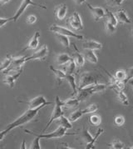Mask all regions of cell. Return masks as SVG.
Wrapping results in <instances>:
<instances>
[{
  "label": "cell",
  "instance_id": "6da1fadb",
  "mask_svg": "<svg viewBox=\"0 0 133 149\" xmlns=\"http://www.w3.org/2000/svg\"><path fill=\"white\" fill-rule=\"evenodd\" d=\"M45 106H47V104H42L41 106L36 107V108H33V109L28 108V110H27L24 113L18 118V119L13 121L12 123H10V124H8V125L7 126L6 128L3 132L5 134H7L8 132H9L11 130L14 129L15 127H18L19 126L24 125L26 123H29L31 121H33V120L34 119V118L38 114L39 111L42 109V107H45Z\"/></svg>",
  "mask_w": 133,
  "mask_h": 149
},
{
  "label": "cell",
  "instance_id": "7a4b0ae2",
  "mask_svg": "<svg viewBox=\"0 0 133 149\" xmlns=\"http://www.w3.org/2000/svg\"><path fill=\"white\" fill-rule=\"evenodd\" d=\"M107 88V85L106 84H97L90 85L87 87H85L82 89L78 90V93L76 94V97L78 99L80 102L85 101L87 98H88L92 94L96 93H100L103 92L104 90Z\"/></svg>",
  "mask_w": 133,
  "mask_h": 149
},
{
  "label": "cell",
  "instance_id": "3957f363",
  "mask_svg": "<svg viewBox=\"0 0 133 149\" xmlns=\"http://www.w3.org/2000/svg\"><path fill=\"white\" fill-rule=\"evenodd\" d=\"M102 78V75L93 72H85L79 77L78 90L82 89L85 87L98 84V80Z\"/></svg>",
  "mask_w": 133,
  "mask_h": 149
},
{
  "label": "cell",
  "instance_id": "277c9868",
  "mask_svg": "<svg viewBox=\"0 0 133 149\" xmlns=\"http://www.w3.org/2000/svg\"><path fill=\"white\" fill-rule=\"evenodd\" d=\"M25 132L29 133L31 135H34L36 137H40V138H45V139H53V138H60V137H64L66 135H77V132H71L68 133L66 132V129L59 126L54 132H50V133H44V134H37L35 132L28 131V130H25Z\"/></svg>",
  "mask_w": 133,
  "mask_h": 149
},
{
  "label": "cell",
  "instance_id": "5b68a950",
  "mask_svg": "<svg viewBox=\"0 0 133 149\" xmlns=\"http://www.w3.org/2000/svg\"><path fill=\"white\" fill-rule=\"evenodd\" d=\"M62 105H63V101H61L60 98L58 96H56L55 97V106L54 108H53V111L52 113V115H51V118L49 119L48 123H47V126L46 127L42 130V132H45L48 128L49 127V126L51 125V123L56 119H58L60 118L61 116L63 115V112H62Z\"/></svg>",
  "mask_w": 133,
  "mask_h": 149
},
{
  "label": "cell",
  "instance_id": "8992f818",
  "mask_svg": "<svg viewBox=\"0 0 133 149\" xmlns=\"http://www.w3.org/2000/svg\"><path fill=\"white\" fill-rule=\"evenodd\" d=\"M28 6H35L38 7L40 8H42V9H47V7L45 5H42V4H39V3H34L33 2V0H23L20 6L18 8V9L17 10L16 13L14 14V16L12 17V20L16 22L18 20V18L21 17V15L24 13V11L26 10V8Z\"/></svg>",
  "mask_w": 133,
  "mask_h": 149
},
{
  "label": "cell",
  "instance_id": "52a82bcc",
  "mask_svg": "<svg viewBox=\"0 0 133 149\" xmlns=\"http://www.w3.org/2000/svg\"><path fill=\"white\" fill-rule=\"evenodd\" d=\"M49 30L54 33H57V34H62V35H65L67 36V37H73V38H75L77 39H83V36L80 35V34H78L76 33H73V31L71 30L67 29L66 28H63L62 26H59V25H56V24H53L50 27Z\"/></svg>",
  "mask_w": 133,
  "mask_h": 149
},
{
  "label": "cell",
  "instance_id": "ba28073f",
  "mask_svg": "<svg viewBox=\"0 0 133 149\" xmlns=\"http://www.w3.org/2000/svg\"><path fill=\"white\" fill-rule=\"evenodd\" d=\"M27 57H21V58H13L12 57V61L10 65L8 67V68L3 72V74H8L10 72H18L23 69V65L26 63Z\"/></svg>",
  "mask_w": 133,
  "mask_h": 149
},
{
  "label": "cell",
  "instance_id": "9c48e42d",
  "mask_svg": "<svg viewBox=\"0 0 133 149\" xmlns=\"http://www.w3.org/2000/svg\"><path fill=\"white\" fill-rule=\"evenodd\" d=\"M66 25L75 31H80L83 29V24L80 14L78 12H74L73 14L66 20Z\"/></svg>",
  "mask_w": 133,
  "mask_h": 149
},
{
  "label": "cell",
  "instance_id": "30bf717a",
  "mask_svg": "<svg viewBox=\"0 0 133 149\" xmlns=\"http://www.w3.org/2000/svg\"><path fill=\"white\" fill-rule=\"evenodd\" d=\"M19 102H22V103H25L28 106V108L30 109H33V108H36V107L41 106L42 104H51L52 102H47L45 97L43 96H37L36 97L33 98L31 101L29 102H24V101H19Z\"/></svg>",
  "mask_w": 133,
  "mask_h": 149
},
{
  "label": "cell",
  "instance_id": "8fae6325",
  "mask_svg": "<svg viewBox=\"0 0 133 149\" xmlns=\"http://www.w3.org/2000/svg\"><path fill=\"white\" fill-rule=\"evenodd\" d=\"M86 4H87V8L90 9L95 21H99L100 19L106 17V10H104L103 8L91 6L90 3H88L87 2H86Z\"/></svg>",
  "mask_w": 133,
  "mask_h": 149
},
{
  "label": "cell",
  "instance_id": "7c38bea8",
  "mask_svg": "<svg viewBox=\"0 0 133 149\" xmlns=\"http://www.w3.org/2000/svg\"><path fill=\"white\" fill-rule=\"evenodd\" d=\"M48 48L47 47V45H43L42 48H40L39 50L36 51L31 57L26 58V62L33 59L45 60L46 57L48 56Z\"/></svg>",
  "mask_w": 133,
  "mask_h": 149
},
{
  "label": "cell",
  "instance_id": "4fadbf2b",
  "mask_svg": "<svg viewBox=\"0 0 133 149\" xmlns=\"http://www.w3.org/2000/svg\"><path fill=\"white\" fill-rule=\"evenodd\" d=\"M39 37H40V33L39 32H35V33L33 34V36L29 40V42H28L27 46L25 47L20 53H23L24 51H26V50H31V49H36L38 46V43H39Z\"/></svg>",
  "mask_w": 133,
  "mask_h": 149
},
{
  "label": "cell",
  "instance_id": "5bb4252c",
  "mask_svg": "<svg viewBox=\"0 0 133 149\" xmlns=\"http://www.w3.org/2000/svg\"><path fill=\"white\" fill-rule=\"evenodd\" d=\"M73 48L75 49V53L73 54V61H74L75 64H76V66H77L78 68H82V67L84 66L85 63L84 56L79 52L78 49V48H77V46H76L75 43H73Z\"/></svg>",
  "mask_w": 133,
  "mask_h": 149
},
{
  "label": "cell",
  "instance_id": "9a60e30c",
  "mask_svg": "<svg viewBox=\"0 0 133 149\" xmlns=\"http://www.w3.org/2000/svg\"><path fill=\"white\" fill-rule=\"evenodd\" d=\"M79 136H80L79 140L81 141V143H82V144H85L86 146H87V144L91 143V141H92V139H93V137L90 134L88 129H87L86 127H82V130L80 132Z\"/></svg>",
  "mask_w": 133,
  "mask_h": 149
},
{
  "label": "cell",
  "instance_id": "2e32d148",
  "mask_svg": "<svg viewBox=\"0 0 133 149\" xmlns=\"http://www.w3.org/2000/svg\"><path fill=\"white\" fill-rule=\"evenodd\" d=\"M66 11H67V7L65 3H62L57 6H56L54 9V15L57 19L62 20L66 17Z\"/></svg>",
  "mask_w": 133,
  "mask_h": 149
},
{
  "label": "cell",
  "instance_id": "e0dca14e",
  "mask_svg": "<svg viewBox=\"0 0 133 149\" xmlns=\"http://www.w3.org/2000/svg\"><path fill=\"white\" fill-rule=\"evenodd\" d=\"M114 14L117 19V22H121L122 24H132V21L128 18L125 9H123V8L118 9L117 11H116Z\"/></svg>",
  "mask_w": 133,
  "mask_h": 149
},
{
  "label": "cell",
  "instance_id": "ac0fdd59",
  "mask_svg": "<svg viewBox=\"0 0 133 149\" xmlns=\"http://www.w3.org/2000/svg\"><path fill=\"white\" fill-rule=\"evenodd\" d=\"M22 72H23V69H21V70H19V71L16 72V73H15V74H13V75H7V76H5L4 78H3V83L5 84H8L10 88H13V86H14V84H15L16 80L20 77V75H21Z\"/></svg>",
  "mask_w": 133,
  "mask_h": 149
},
{
  "label": "cell",
  "instance_id": "d6986e66",
  "mask_svg": "<svg viewBox=\"0 0 133 149\" xmlns=\"http://www.w3.org/2000/svg\"><path fill=\"white\" fill-rule=\"evenodd\" d=\"M82 48L85 50H99L103 48V44L94 40H86L82 42Z\"/></svg>",
  "mask_w": 133,
  "mask_h": 149
},
{
  "label": "cell",
  "instance_id": "ffe728a7",
  "mask_svg": "<svg viewBox=\"0 0 133 149\" xmlns=\"http://www.w3.org/2000/svg\"><path fill=\"white\" fill-rule=\"evenodd\" d=\"M112 89L114 90L116 95H117V97H118V100L120 102H121L122 104L126 105V106H128L129 105V101H128V98H127V95L124 93L123 90L117 89V88H112Z\"/></svg>",
  "mask_w": 133,
  "mask_h": 149
},
{
  "label": "cell",
  "instance_id": "44dd1931",
  "mask_svg": "<svg viewBox=\"0 0 133 149\" xmlns=\"http://www.w3.org/2000/svg\"><path fill=\"white\" fill-rule=\"evenodd\" d=\"M49 68H50L51 71L54 73L55 77L57 78V80L58 81V84L60 85L61 83H62V81L63 79H65V78H66V73L65 72H62L61 71V70H58V69H56V68H53V66H50Z\"/></svg>",
  "mask_w": 133,
  "mask_h": 149
},
{
  "label": "cell",
  "instance_id": "7402d4cb",
  "mask_svg": "<svg viewBox=\"0 0 133 149\" xmlns=\"http://www.w3.org/2000/svg\"><path fill=\"white\" fill-rule=\"evenodd\" d=\"M65 79L68 82V84H70V86H71V88L73 89L72 96L76 95L77 93H78V87H77V84H76V80H75L74 76L73 74H66Z\"/></svg>",
  "mask_w": 133,
  "mask_h": 149
},
{
  "label": "cell",
  "instance_id": "603a6c76",
  "mask_svg": "<svg viewBox=\"0 0 133 149\" xmlns=\"http://www.w3.org/2000/svg\"><path fill=\"white\" fill-rule=\"evenodd\" d=\"M85 59H87L88 62H90L91 63H97L98 59H97V55L94 53V50H89L87 49V51L85 52L84 54Z\"/></svg>",
  "mask_w": 133,
  "mask_h": 149
},
{
  "label": "cell",
  "instance_id": "cb8c5ba5",
  "mask_svg": "<svg viewBox=\"0 0 133 149\" xmlns=\"http://www.w3.org/2000/svg\"><path fill=\"white\" fill-rule=\"evenodd\" d=\"M80 103V101L77 97H73V98H69L66 101H63V105L62 107L64 108H73V107H78Z\"/></svg>",
  "mask_w": 133,
  "mask_h": 149
},
{
  "label": "cell",
  "instance_id": "d4e9b609",
  "mask_svg": "<svg viewBox=\"0 0 133 149\" xmlns=\"http://www.w3.org/2000/svg\"><path fill=\"white\" fill-rule=\"evenodd\" d=\"M71 59H72V58L68 54H61L57 57V63L58 66L65 65Z\"/></svg>",
  "mask_w": 133,
  "mask_h": 149
},
{
  "label": "cell",
  "instance_id": "484cf974",
  "mask_svg": "<svg viewBox=\"0 0 133 149\" xmlns=\"http://www.w3.org/2000/svg\"><path fill=\"white\" fill-rule=\"evenodd\" d=\"M57 123H58V125L64 127V128H66V129H71L73 127V125H72L71 122L68 120V118H65L63 115L61 116L60 118H58Z\"/></svg>",
  "mask_w": 133,
  "mask_h": 149
},
{
  "label": "cell",
  "instance_id": "4316f807",
  "mask_svg": "<svg viewBox=\"0 0 133 149\" xmlns=\"http://www.w3.org/2000/svg\"><path fill=\"white\" fill-rule=\"evenodd\" d=\"M65 65L66 66H65V68H64V72H66V74H73V72L76 70L77 66L75 64L73 58H72V59L70 60L67 63H66Z\"/></svg>",
  "mask_w": 133,
  "mask_h": 149
},
{
  "label": "cell",
  "instance_id": "83f0119b",
  "mask_svg": "<svg viewBox=\"0 0 133 149\" xmlns=\"http://www.w3.org/2000/svg\"><path fill=\"white\" fill-rule=\"evenodd\" d=\"M83 116V113H82V110H76L74 111L73 113L70 114L69 118H68V120L71 122V123H73V122H76L77 120H78L79 118H81Z\"/></svg>",
  "mask_w": 133,
  "mask_h": 149
},
{
  "label": "cell",
  "instance_id": "f1b7e54d",
  "mask_svg": "<svg viewBox=\"0 0 133 149\" xmlns=\"http://www.w3.org/2000/svg\"><path fill=\"white\" fill-rule=\"evenodd\" d=\"M56 35H57V38L58 39V41L61 42V44L62 46H64L66 48H69V46H70V41H69V38H68L67 36L57 34V33H56Z\"/></svg>",
  "mask_w": 133,
  "mask_h": 149
},
{
  "label": "cell",
  "instance_id": "f546056e",
  "mask_svg": "<svg viewBox=\"0 0 133 149\" xmlns=\"http://www.w3.org/2000/svg\"><path fill=\"white\" fill-rule=\"evenodd\" d=\"M114 78L117 80V81H122L125 83V80L127 78V73H126V70L123 69H118L115 72L114 74Z\"/></svg>",
  "mask_w": 133,
  "mask_h": 149
},
{
  "label": "cell",
  "instance_id": "4dcf8cb0",
  "mask_svg": "<svg viewBox=\"0 0 133 149\" xmlns=\"http://www.w3.org/2000/svg\"><path fill=\"white\" fill-rule=\"evenodd\" d=\"M106 18H107V21L111 23L112 24H113L114 26L117 25V19L116 18L115 14L113 13H112L109 10H106Z\"/></svg>",
  "mask_w": 133,
  "mask_h": 149
},
{
  "label": "cell",
  "instance_id": "1f68e13d",
  "mask_svg": "<svg viewBox=\"0 0 133 149\" xmlns=\"http://www.w3.org/2000/svg\"><path fill=\"white\" fill-rule=\"evenodd\" d=\"M89 123L91 126L93 127H97L101 124L102 123V118L99 115L97 114H93L89 118Z\"/></svg>",
  "mask_w": 133,
  "mask_h": 149
},
{
  "label": "cell",
  "instance_id": "d6a6232c",
  "mask_svg": "<svg viewBox=\"0 0 133 149\" xmlns=\"http://www.w3.org/2000/svg\"><path fill=\"white\" fill-rule=\"evenodd\" d=\"M11 61H12V57L8 55L6 58L3 59L0 63V73L3 72L5 69L8 68V67L10 65V63H11Z\"/></svg>",
  "mask_w": 133,
  "mask_h": 149
},
{
  "label": "cell",
  "instance_id": "836d02e7",
  "mask_svg": "<svg viewBox=\"0 0 133 149\" xmlns=\"http://www.w3.org/2000/svg\"><path fill=\"white\" fill-rule=\"evenodd\" d=\"M103 132H104V130H103V128H99V129L97 130V133H96V135H95V137H93V139H92L91 143H89V144H87V145L86 146V148L87 149L93 148H94V145H95V143L97 142V138L99 137V136L103 133Z\"/></svg>",
  "mask_w": 133,
  "mask_h": 149
},
{
  "label": "cell",
  "instance_id": "e575fe53",
  "mask_svg": "<svg viewBox=\"0 0 133 149\" xmlns=\"http://www.w3.org/2000/svg\"><path fill=\"white\" fill-rule=\"evenodd\" d=\"M109 148H113V149H123L125 148V144L119 141V140H115L113 141L112 143H109L108 144Z\"/></svg>",
  "mask_w": 133,
  "mask_h": 149
},
{
  "label": "cell",
  "instance_id": "d590c367",
  "mask_svg": "<svg viewBox=\"0 0 133 149\" xmlns=\"http://www.w3.org/2000/svg\"><path fill=\"white\" fill-rule=\"evenodd\" d=\"M97 109H98V106H97V104L93 103V104H90L87 108H85L84 110H82V113H83V115L86 113H92L97 112Z\"/></svg>",
  "mask_w": 133,
  "mask_h": 149
},
{
  "label": "cell",
  "instance_id": "8d00e7d4",
  "mask_svg": "<svg viewBox=\"0 0 133 149\" xmlns=\"http://www.w3.org/2000/svg\"><path fill=\"white\" fill-rule=\"evenodd\" d=\"M105 29H106V32L108 34H112V33H115L116 26H114L113 24H112L107 21H106L105 22Z\"/></svg>",
  "mask_w": 133,
  "mask_h": 149
},
{
  "label": "cell",
  "instance_id": "74e56055",
  "mask_svg": "<svg viewBox=\"0 0 133 149\" xmlns=\"http://www.w3.org/2000/svg\"><path fill=\"white\" fill-rule=\"evenodd\" d=\"M114 123L116 127H121L125 123V118L122 115H117L114 118Z\"/></svg>",
  "mask_w": 133,
  "mask_h": 149
},
{
  "label": "cell",
  "instance_id": "f35d334b",
  "mask_svg": "<svg viewBox=\"0 0 133 149\" xmlns=\"http://www.w3.org/2000/svg\"><path fill=\"white\" fill-rule=\"evenodd\" d=\"M123 1L124 0H106V3L108 6L114 8V7L120 6Z\"/></svg>",
  "mask_w": 133,
  "mask_h": 149
},
{
  "label": "cell",
  "instance_id": "ab89813d",
  "mask_svg": "<svg viewBox=\"0 0 133 149\" xmlns=\"http://www.w3.org/2000/svg\"><path fill=\"white\" fill-rule=\"evenodd\" d=\"M40 137H36V138L33 141V143L31 144L30 148L32 149H41L40 147Z\"/></svg>",
  "mask_w": 133,
  "mask_h": 149
},
{
  "label": "cell",
  "instance_id": "60d3db41",
  "mask_svg": "<svg viewBox=\"0 0 133 149\" xmlns=\"http://www.w3.org/2000/svg\"><path fill=\"white\" fill-rule=\"evenodd\" d=\"M126 73H127V78H126V80H125V84H127V83H128L129 80H131V79L133 78V67L127 69L126 70Z\"/></svg>",
  "mask_w": 133,
  "mask_h": 149
},
{
  "label": "cell",
  "instance_id": "b9f144b4",
  "mask_svg": "<svg viewBox=\"0 0 133 149\" xmlns=\"http://www.w3.org/2000/svg\"><path fill=\"white\" fill-rule=\"evenodd\" d=\"M27 23L28 24H34V23H36L37 20V18L35 15H33V14H31L29 16H28L27 17Z\"/></svg>",
  "mask_w": 133,
  "mask_h": 149
},
{
  "label": "cell",
  "instance_id": "7bdbcfd3",
  "mask_svg": "<svg viewBox=\"0 0 133 149\" xmlns=\"http://www.w3.org/2000/svg\"><path fill=\"white\" fill-rule=\"evenodd\" d=\"M12 21V18H0V28H2L3 25H5L7 23H8V22H11Z\"/></svg>",
  "mask_w": 133,
  "mask_h": 149
},
{
  "label": "cell",
  "instance_id": "ee69618b",
  "mask_svg": "<svg viewBox=\"0 0 133 149\" xmlns=\"http://www.w3.org/2000/svg\"><path fill=\"white\" fill-rule=\"evenodd\" d=\"M73 1H74L77 4H79V5H81V4L86 3V0H73Z\"/></svg>",
  "mask_w": 133,
  "mask_h": 149
},
{
  "label": "cell",
  "instance_id": "f6af8a7d",
  "mask_svg": "<svg viewBox=\"0 0 133 149\" xmlns=\"http://www.w3.org/2000/svg\"><path fill=\"white\" fill-rule=\"evenodd\" d=\"M6 136V134L3 132L2 131V132H0V141H2L3 138H4V137Z\"/></svg>",
  "mask_w": 133,
  "mask_h": 149
},
{
  "label": "cell",
  "instance_id": "bcb514c9",
  "mask_svg": "<svg viewBox=\"0 0 133 149\" xmlns=\"http://www.w3.org/2000/svg\"><path fill=\"white\" fill-rule=\"evenodd\" d=\"M10 0H0V5H3L7 3H8Z\"/></svg>",
  "mask_w": 133,
  "mask_h": 149
},
{
  "label": "cell",
  "instance_id": "7dc6e473",
  "mask_svg": "<svg viewBox=\"0 0 133 149\" xmlns=\"http://www.w3.org/2000/svg\"><path fill=\"white\" fill-rule=\"evenodd\" d=\"M63 147H62V148H68V149H73V148H71V147H67L68 145L67 144H66V143H62V144Z\"/></svg>",
  "mask_w": 133,
  "mask_h": 149
},
{
  "label": "cell",
  "instance_id": "c3c4849f",
  "mask_svg": "<svg viewBox=\"0 0 133 149\" xmlns=\"http://www.w3.org/2000/svg\"><path fill=\"white\" fill-rule=\"evenodd\" d=\"M21 148H22V149L26 148V147H25V141H24V140L23 141V143H22V147H21Z\"/></svg>",
  "mask_w": 133,
  "mask_h": 149
},
{
  "label": "cell",
  "instance_id": "681fc988",
  "mask_svg": "<svg viewBox=\"0 0 133 149\" xmlns=\"http://www.w3.org/2000/svg\"><path fill=\"white\" fill-rule=\"evenodd\" d=\"M128 83H129L130 85L132 86V89H133V80H132V79H131V80H129V81H128Z\"/></svg>",
  "mask_w": 133,
  "mask_h": 149
},
{
  "label": "cell",
  "instance_id": "f907efd6",
  "mask_svg": "<svg viewBox=\"0 0 133 149\" xmlns=\"http://www.w3.org/2000/svg\"><path fill=\"white\" fill-rule=\"evenodd\" d=\"M130 148H131V149H133V146H132V147H131Z\"/></svg>",
  "mask_w": 133,
  "mask_h": 149
},
{
  "label": "cell",
  "instance_id": "816d5d0a",
  "mask_svg": "<svg viewBox=\"0 0 133 149\" xmlns=\"http://www.w3.org/2000/svg\"><path fill=\"white\" fill-rule=\"evenodd\" d=\"M132 34H133V29H132Z\"/></svg>",
  "mask_w": 133,
  "mask_h": 149
}]
</instances>
